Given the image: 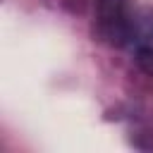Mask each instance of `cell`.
Here are the masks:
<instances>
[{
	"label": "cell",
	"instance_id": "cell-1",
	"mask_svg": "<svg viewBox=\"0 0 153 153\" xmlns=\"http://www.w3.org/2000/svg\"><path fill=\"white\" fill-rule=\"evenodd\" d=\"M124 45L129 48L134 62L146 74L153 76V12L151 10H141L139 14L131 17Z\"/></svg>",
	"mask_w": 153,
	"mask_h": 153
},
{
	"label": "cell",
	"instance_id": "cell-2",
	"mask_svg": "<svg viewBox=\"0 0 153 153\" xmlns=\"http://www.w3.org/2000/svg\"><path fill=\"white\" fill-rule=\"evenodd\" d=\"M98 2V31L110 43H124L129 31V0H96Z\"/></svg>",
	"mask_w": 153,
	"mask_h": 153
}]
</instances>
